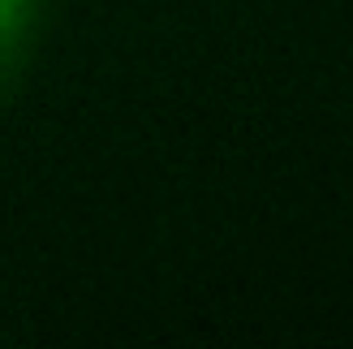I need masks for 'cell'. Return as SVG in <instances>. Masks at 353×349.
Segmentation results:
<instances>
[{
	"label": "cell",
	"instance_id": "6da1fadb",
	"mask_svg": "<svg viewBox=\"0 0 353 349\" xmlns=\"http://www.w3.org/2000/svg\"><path fill=\"white\" fill-rule=\"evenodd\" d=\"M5 9H9V0H0V17H5Z\"/></svg>",
	"mask_w": 353,
	"mask_h": 349
}]
</instances>
